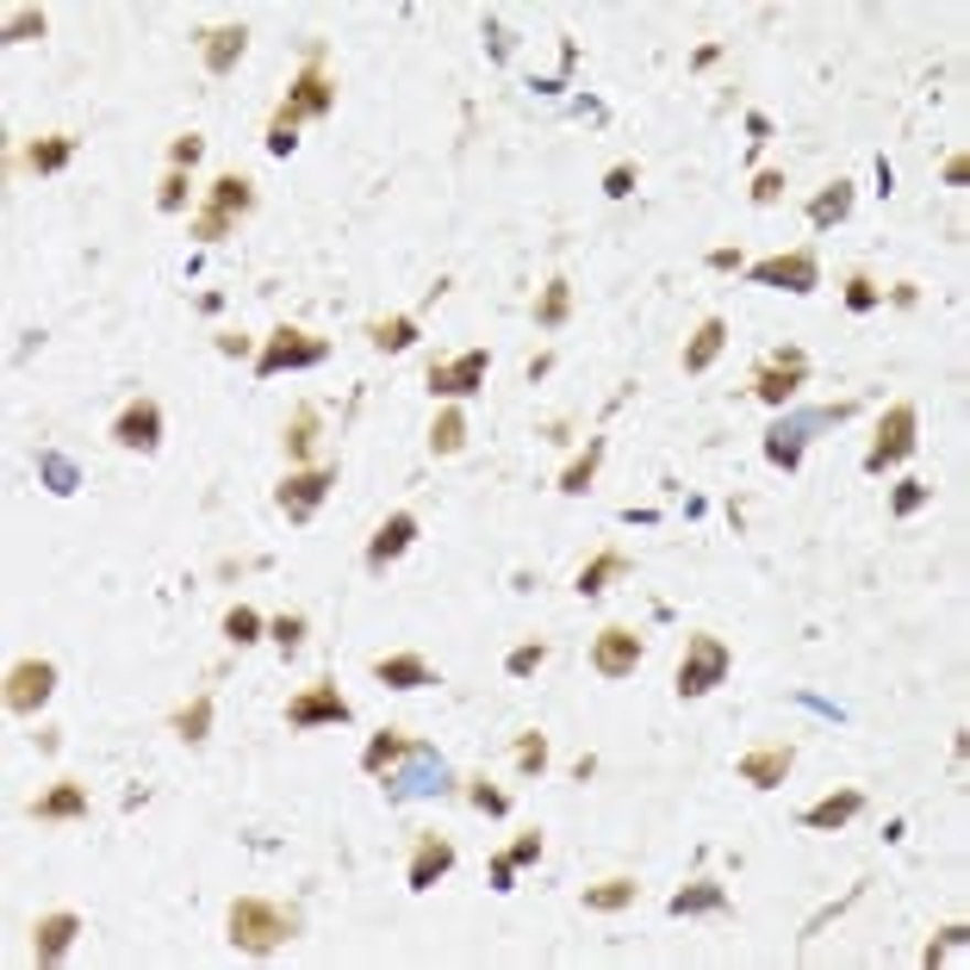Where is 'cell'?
Here are the masks:
<instances>
[{
  "instance_id": "1",
  "label": "cell",
  "mask_w": 970,
  "mask_h": 970,
  "mask_svg": "<svg viewBox=\"0 0 970 970\" xmlns=\"http://www.w3.org/2000/svg\"><path fill=\"white\" fill-rule=\"evenodd\" d=\"M330 106H336V82H330V69H324V44H312L299 82L287 87V100H280L274 119H268V150H274V157H293V143H299L293 131L305 119H324Z\"/></svg>"
},
{
  "instance_id": "2",
  "label": "cell",
  "mask_w": 970,
  "mask_h": 970,
  "mask_svg": "<svg viewBox=\"0 0 970 970\" xmlns=\"http://www.w3.org/2000/svg\"><path fill=\"white\" fill-rule=\"evenodd\" d=\"M230 946L237 952H274V946H287V939L299 934V908H287V902H268V896H237L230 902Z\"/></svg>"
},
{
  "instance_id": "3",
  "label": "cell",
  "mask_w": 970,
  "mask_h": 970,
  "mask_svg": "<svg viewBox=\"0 0 970 970\" xmlns=\"http://www.w3.org/2000/svg\"><path fill=\"white\" fill-rule=\"evenodd\" d=\"M256 206V181L249 174H237V169H225L218 181H212V200H206V212L193 218V237L200 242H218V237H230V225H237L242 212Z\"/></svg>"
},
{
  "instance_id": "4",
  "label": "cell",
  "mask_w": 970,
  "mask_h": 970,
  "mask_svg": "<svg viewBox=\"0 0 970 970\" xmlns=\"http://www.w3.org/2000/svg\"><path fill=\"white\" fill-rule=\"evenodd\" d=\"M324 355H330L324 336H312V330H299V324H280L274 336L261 343L256 374H261V380H274V374H293V367H317Z\"/></svg>"
},
{
  "instance_id": "5",
  "label": "cell",
  "mask_w": 970,
  "mask_h": 970,
  "mask_svg": "<svg viewBox=\"0 0 970 970\" xmlns=\"http://www.w3.org/2000/svg\"><path fill=\"white\" fill-rule=\"evenodd\" d=\"M915 430H920L915 405H890L884 423H877V442H871V454H865V473H884V467H896V461H908V454H915Z\"/></svg>"
},
{
  "instance_id": "6",
  "label": "cell",
  "mask_w": 970,
  "mask_h": 970,
  "mask_svg": "<svg viewBox=\"0 0 970 970\" xmlns=\"http://www.w3.org/2000/svg\"><path fill=\"white\" fill-rule=\"evenodd\" d=\"M728 678V647L715 635H697L678 659V697H710L715 685Z\"/></svg>"
},
{
  "instance_id": "7",
  "label": "cell",
  "mask_w": 970,
  "mask_h": 970,
  "mask_svg": "<svg viewBox=\"0 0 970 970\" xmlns=\"http://www.w3.org/2000/svg\"><path fill=\"white\" fill-rule=\"evenodd\" d=\"M330 485H336V461H324V467H299V473H287V485L274 492V504L287 510V522H312L317 504L330 498Z\"/></svg>"
},
{
  "instance_id": "8",
  "label": "cell",
  "mask_w": 970,
  "mask_h": 970,
  "mask_svg": "<svg viewBox=\"0 0 970 970\" xmlns=\"http://www.w3.org/2000/svg\"><path fill=\"white\" fill-rule=\"evenodd\" d=\"M802 380H809V355H802V348H778V355L753 374V399L759 405H790Z\"/></svg>"
},
{
  "instance_id": "9",
  "label": "cell",
  "mask_w": 970,
  "mask_h": 970,
  "mask_svg": "<svg viewBox=\"0 0 970 970\" xmlns=\"http://www.w3.org/2000/svg\"><path fill=\"white\" fill-rule=\"evenodd\" d=\"M51 691H56V666H51V659H19L13 672H7V710H13V715L44 710V703H51Z\"/></svg>"
},
{
  "instance_id": "10",
  "label": "cell",
  "mask_w": 970,
  "mask_h": 970,
  "mask_svg": "<svg viewBox=\"0 0 970 970\" xmlns=\"http://www.w3.org/2000/svg\"><path fill=\"white\" fill-rule=\"evenodd\" d=\"M753 280H759V287H784V293H815V287H821V261H815L809 249H790V256L753 261Z\"/></svg>"
},
{
  "instance_id": "11",
  "label": "cell",
  "mask_w": 970,
  "mask_h": 970,
  "mask_svg": "<svg viewBox=\"0 0 970 970\" xmlns=\"http://www.w3.org/2000/svg\"><path fill=\"white\" fill-rule=\"evenodd\" d=\"M485 374H492V355L485 348H467L461 362H435L430 367V392H442V399H467V392H479Z\"/></svg>"
},
{
  "instance_id": "12",
  "label": "cell",
  "mask_w": 970,
  "mask_h": 970,
  "mask_svg": "<svg viewBox=\"0 0 970 970\" xmlns=\"http://www.w3.org/2000/svg\"><path fill=\"white\" fill-rule=\"evenodd\" d=\"M112 442L131 449V454H150L162 442V405L157 399H131L119 411V423H112Z\"/></svg>"
},
{
  "instance_id": "13",
  "label": "cell",
  "mask_w": 970,
  "mask_h": 970,
  "mask_svg": "<svg viewBox=\"0 0 970 970\" xmlns=\"http://www.w3.org/2000/svg\"><path fill=\"white\" fill-rule=\"evenodd\" d=\"M348 715L355 710H348V697L336 691V685H312V691H299L293 703H287V722L293 728H324V722L336 728V722H348Z\"/></svg>"
},
{
  "instance_id": "14",
  "label": "cell",
  "mask_w": 970,
  "mask_h": 970,
  "mask_svg": "<svg viewBox=\"0 0 970 970\" xmlns=\"http://www.w3.org/2000/svg\"><path fill=\"white\" fill-rule=\"evenodd\" d=\"M591 666H597V678H635V666H642V642H635L628 628H604V635L591 642Z\"/></svg>"
},
{
  "instance_id": "15",
  "label": "cell",
  "mask_w": 970,
  "mask_h": 970,
  "mask_svg": "<svg viewBox=\"0 0 970 970\" xmlns=\"http://www.w3.org/2000/svg\"><path fill=\"white\" fill-rule=\"evenodd\" d=\"M790 765H797V746H753V753H741V778L753 784V790H778L784 778H790Z\"/></svg>"
},
{
  "instance_id": "16",
  "label": "cell",
  "mask_w": 970,
  "mask_h": 970,
  "mask_svg": "<svg viewBox=\"0 0 970 970\" xmlns=\"http://www.w3.org/2000/svg\"><path fill=\"white\" fill-rule=\"evenodd\" d=\"M411 541H417V517H411V510H392V517L374 529V541H367V567L386 572L392 560L405 554V548H411Z\"/></svg>"
},
{
  "instance_id": "17",
  "label": "cell",
  "mask_w": 970,
  "mask_h": 970,
  "mask_svg": "<svg viewBox=\"0 0 970 970\" xmlns=\"http://www.w3.org/2000/svg\"><path fill=\"white\" fill-rule=\"evenodd\" d=\"M454 871V847L442 840V833H423L411 852V871H405V884L411 890H435V877H449Z\"/></svg>"
},
{
  "instance_id": "18",
  "label": "cell",
  "mask_w": 970,
  "mask_h": 970,
  "mask_svg": "<svg viewBox=\"0 0 970 970\" xmlns=\"http://www.w3.org/2000/svg\"><path fill=\"white\" fill-rule=\"evenodd\" d=\"M242 51H249V32H242V25H212V32H200V56H206L212 75H230L242 63Z\"/></svg>"
},
{
  "instance_id": "19",
  "label": "cell",
  "mask_w": 970,
  "mask_h": 970,
  "mask_svg": "<svg viewBox=\"0 0 970 970\" xmlns=\"http://www.w3.org/2000/svg\"><path fill=\"white\" fill-rule=\"evenodd\" d=\"M75 934H82V915H69V908H56V915H44L32 927V946H37V964H56V958L75 946Z\"/></svg>"
},
{
  "instance_id": "20",
  "label": "cell",
  "mask_w": 970,
  "mask_h": 970,
  "mask_svg": "<svg viewBox=\"0 0 970 970\" xmlns=\"http://www.w3.org/2000/svg\"><path fill=\"white\" fill-rule=\"evenodd\" d=\"M859 809H865V790H833V797H821L815 809H802V828L833 833V828H847V821H852Z\"/></svg>"
},
{
  "instance_id": "21",
  "label": "cell",
  "mask_w": 970,
  "mask_h": 970,
  "mask_svg": "<svg viewBox=\"0 0 970 970\" xmlns=\"http://www.w3.org/2000/svg\"><path fill=\"white\" fill-rule=\"evenodd\" d=\"M25 815H32V821H75V815H87V784H56V790H44Z\"/></svg>"
},
{
  "instance_id": "22",
  "label": "cell",
  "mask_w": 970,
  "mask_h": 970,
  "mask_svg": "<svg viewBox=\"0 0 970 970\" xmlns=\"http://www.w3.org/2000/svg\"><path fill=\"white\" fill-rule=\"evenodd\" d=\"M374 672H380V685H392V691H423V685H435L430 659H417V654H392V659H374Z\"/></svg>"
},
{
  "instance_id": "23",
  "label": "cell",
  "mask_w": 970,
  "mask_h": 970,
  "mask_svg": "<svg viewBox=\"0 0 970 970\" xmlns=\"http://www.w3.org/2000/svg\"><path fill=\"white\" fill-rule=\"evenodd\" d=\"M623 572H628V554H623V548H604L597 560H585V567H579V597H604Z\"/></svg>"
},
{
  "instance_id": "24",
  "label": "cell",
  "mask_w": 970,
  "mask_h": 970,
  "mask_svg": "<svg viewBox=\"0 0 970 970\" xmlns=\"http://www.w3.org/2000/svg\"><path fill=\"white\" fill-rule=\"evenodd\" d=\"M722 343H728V324H722V317H703V324H697V336L685 343V374H703V367H715Z\"/></svg>"
},
{
  "instance_id": "25",
  "label": "cell",
  "mask_w": 970,
  "mask_h": 970,
  "mask_svg": "<svg viewBox=\"0 0 970 970\" xmlns=\"http://www.w3.org/2000/svg\"><path fill=\"white\" fill-rule=\"evenodd\" d=\"M635 896H642V884H635V877H604V884H585V908H591V915H623Z\"/></svg>"
},
{
  "instance_id": "26",
  "label": "cell",
  "mask_w": 970,
  "mask_h": 970,
  "mask_svg": "<svg viewBox=\"0 0 970 970\" xmlns=\"http://www.w3.org/2000/svg\"><path fill=\"white\" fill-rule=\"evenodd\" d=\"M847 212H852V181H833V187H821V193L809 200V225L828 230V225H840Z\"/></svg>"
},
{
  "instance_id": "27",
  "label": "cell",
  "mask_w": 970,
  "mask_h": 970,
  "mask_svg": "<svg viewBox=\"0 0 970 970\" xmlns=\"http://www.w3.org/2000/svg\"><path fill=\"white\" fill-rule=\"evenodd\" d=\"M405 753H417V741H405V734H392V728H386V734H374V741H367L362 772H367V778H380L386 765H399Z\"/></svg>"
},
{
  "instance_id": "28",
  "label": "cell",
  "mask_w": 970,
  "mask_h": 970,
  "mask_svg": "<svg viewBox=\"0 0 970 970\" xmlns=\"http://www.w3.org/2000/svg\"><path fill=\"white\" fill-rule=\"evenodd\" d=\"M367 343L386 348V355H405V348L417 343V317H374V324H367Z\"/></svg>"
},
{
  "instance_id": "29",
  "label": "cell",
  "mask_w": 970,
  "mask_h": 970,
  "mask_svg": "<svg viewBox=\"0 0 970 970\" xmlns=\"http://www.w3.org/2000/svg\"><path fill=\"white\" fill-rule=\"evenodd\" d=\"M567 312H572V280H548V287H541V299H536V324L541 330H560V324H567Z\"/></svg>"
},
{
  "instance_id": "30",
  "label": "cell",
  "mask_w": 970,
  "mask_h": 970,
  "mask_svg": "<svg viewBox=\"0 0 970 970\" xmlns=\"http://www.w3.org/2000/svg\"><path fill=\"white\" fill-rule=\"evenodd\" d=\"M722 908H728L722 884H691L672 896V915H722Z\"/></svg>"
},
{
  "instance_id": "31",
  "label": "cell",
  "mask_w": 970,
  "mask_h": 970,
  "mask_svg": "<svg viewBox=\"0 0 970 970\" xmlns=\"http://www.w3.org/2000/svg\"><path fill=\"white\" fill-rule=\"evenodd\" d=\"M69 157H75V138H37L32 150H25L32 174H56V169H69Z\"/></svg>"
},
{
  "instance_id": "32",
  "label": "cell",
  "mask_w": 970,
  "mask_h": 970,
  "mask_svg": "<svg viewBox=\"0 0 970 970\" xmlns=\"http://www.w3.org/2000/svg\"><path fill=\"white\" fill-rule=\"evenodd\" d=\"M280 442H287V454H293V461H305V454L317 449V411H312V405H299V411H293V423H287V435H280Z\"/></svg>"
},
{
  "instance_id": "33",
  "label": "cell",
  "mask_w": 970,
  "mask_h": 970,
  "mask_svg": "<svg viewBox=\"0 0 970 970\" xmlns=\"http://www.w3.org/2000/svg\"><path fill=\"white\" fill-rule=\"evenodd\" d=\"M597 461H604V435H591L585 454H579V461H572L567 473H560V492H572V498H579V492L591 485V473H597Z\"/></svg>"
},
{
  "instance_id": "34",
  "label": "cell",
  "mask_w": 970,
  "mask_h": 970,
  "mask_svg": "<svg viewBox=\"0 0 970 970\" xmlns=\"http://www.w3.org/2000/svg\"><path fill=\"white\" fill-rule=\"evenodd\" d=\"M461 449H467V417L442 411L435 417V430H430V454H461Z\"/></svg>"
},
{
  "instance_id": "35",
  "label": "cell",
  "mask_w": 970,
  "mask_h": 970,
  "mask_svg": "<svg viewBox=\"0 0 970 970\" xmlns=\"http://www.w3.org/2000/svg\"><path fill=\"white\" fill-rule=\"evenodd\" d=\"M174 734H181V741H206L212 734V697H193L187 710L174 715Z\"/></svg>"
},
{
  "instance_id": "36",
  "label": "cell",
  "mask_w": 970,
  "mask_h": 970,
  "mask_svg": "<svg viewBox=\"0 0 970 970\" xmlns=\"http://www.w3.org/2000/svg\"><path fill=\"white\" fill-rule=\"evenodd\" d=\"M920 504H934V485L927 479H902L896 492H890V510H896V517H915Z\"/></svg>"
},
{
  "instance_id": "37",
  "label": "cell",
  "mask_w": 970,
  "mask_h": 970,
  "mask_svg": "<svg viewBox=\"0 0 970 970\" xmlns=\"http://www.w3.org/2000/svg\"><path fill=\"white\" fill-rule=\"evenodd\" d=\"M187 187H193L187 169H169V174L157 181V206H162V212H181V206H187Z\"/></svg>"
},
{
  "instance_id": "38",
  "label": "cell",
  "mask_w": 970,
  "mask_h": 970,
  "mask_svg": "<svg viewBox=\"0 0 970 970\" xmlns=\"http://www.w3.org/2000/svg\"><path fill=\"white\" fill-rule=\"evenodd\" d=\"M225 635H230V642H237V647H249V642H256V635H261V616H256V610H249V604L225 610Z\"/></svg>"
},
{
  "instance_id": "39",
  "label": "cell",
  "mask_w": 970,
  "mask_h": 970,
  "mask_svg": "<svg viewBox=\"0 0 970 970\" xmlns=\"http://www.w3.org/2000/svg\"><path fill=\"white\" fill-rule=\"evenodd\" d=\"M802 430H772L765 435V454H772V461H778V467H797L802 461V442H797Z\"/></svg>"
},
{
  "instance_id": "40",
  "label": "cell",
  "mask_w": 970,
  "mask_h": 970,
  "mask_svg": "<svg viewBox=\"0 0 970 970\" xmlns=\"http://www.w3.org/2000/svg\"><path fill=\"white\" fill-rule=\"evenodd\" d=\"M268 635H274L280 654H299V647H305V616H274V623H268Z\"/></svg>"
},
{
  "instance_id": "41",
  "label": "cell",
  "mask_w": 970,
  "mask_h": 970,
  "mask_svg": "<svg viewBox=\"0 0 970 970\" xmlns=\"http://www.w3.org/2000/svg\"><path fill=\"white\" fill-rule=\"evenodd\" d=\"M541 659H548V647H541V642H522V647H510L504 672H510V678H529V672H541Z\"/></svg>"
},
{
  "instance_id": "42",
  "label": "cell",
  "mask_w": 970,
  "mask_h": 970,
  "mask_svg": "<svg viewBox=\"0 0 970 970\" xmlns=\"http://www.w3.org/2000/svg\"><path fill=\"white\" fill-rule=\"evenodd\" d=\"M964 939H970V927H946V939H939V946H927V970H934V964H952V958L964 952Z\"/></svg>"
},
{
  "instance_id": "43",
  "label": "cell",
  "mask_w": 970,
  "mask_h": 970,
  "mask_svg": "<svg viewBox=\"0 0 970 970\" xmlns=\"http://www.w3.org/2000/svg\"><path fill=\"white\" fill-rule=\"evenodd\" d=\"M200 157H206V138H200V131H187V138L169 143V169H193Z\"/></svg>"
},
{
  "instance_id": "44",
  "label": "cell",
  "mask_w": 970,
  "mask_h": 970,
  "mask_svg": "<svg viewBox=\"0 0 970 970\" xmlns=\"http://www.w3.org/2000/svg\"><path fill=\"white\" fill-rule=\"evenodd\" d=\"M541 765H548V741H541V734H522V741H517V772H529V778H536Z\"/></svg>"
},
{
  "instance_id": "45",
  "label": "cell",
  "mask_w": 970,
  "mask_h": 970,
  "mask_svg": "<svg viewBox=\"0 0 970 970\" xmlns=\"http://www.w3.org/2000/svg\"><path fill=\"white\" fill-rule=\"evenodd\" d=\"M784 200V169H759V181H753V206H778Z\"/></svg>"
},
{
  "instance_id": "46",
  "label": "cell",
  "mask_w": 970,
  "mask_h": 970,
  "mask_svg": "<svg viewBox=\"0 0 970 970\" xmlns=\"http://www.w3.org/2000/svg\"><path fill=\"white\" fill-rule=\"evenodd\" d=\"M25 37H44V13H37V7L7 19V44H25Z\"/></svg>"
},
{
  "instance_id": "47",
  "label": "cell",
  "mask_w": 970,
  "mask_h": 970,
  "mask_svg": "<svg viewBox=\"0 0 970 970\" xmlns=\"http://www.w3.org/2000/svg\"><path fill=\"white\" fill-rule=\"evenodd\" d=\"M467 797H473V809H485V815H504V809H510V797H504V790H492L485 778L467 784Z\"/></svg>"
},
{
  "instance_id": "48",
  "label": "cell",
  "mask_w": 970,
  "mask_h": 970,
  "mask_svg": "<svg viewBox=\"0 0 970 970\" xmlns=\"http://www.w3.org/2000/svg\"><path fill=\"white\" fill-rule=\"evenodd\" d=\"M37 467H44V479H51V492H75V467H69V461H63V454H44Z\"/></svg>"
},
{
  "instance_id": "49",
  "label": "cell",
  "mask_w": 970,
  "mask_h": 970,
  "mask_svg": "<svg viewBox=\"0 0 970 970\" xmlns=\"http://www.w3.org/2000/svg\"><path fill=\"white\" fill-rule=\"evenodd\" d=\"M877 299H884V293H877L871 280H847V305H852V312H877Z\"/></svg>"
},
{
  "instance_id": "50",
  "label": "cell",
  "mask_w": 970,
  "mask_h": 970,
  "mask_svg": "<svg viewBox=\"0 0 970 970\" xmlns=\"http://www.w3.org/2000/svg\"><path fill=\"white\" fill-rule=\"evenodd\" d=\"M604 193H610V200H628V193H635V169H628V162H616V169L604 174Z\"/></svg>"
},
{
  "instance_id": "51",
  "label": "cell",
  "mask_w": 970,
  "mask_h": 970,
  "mask_svg": "<svg viewBox=\"0 0 970 970\" xmlns=\"http://www.w3.org/2000/svg\"><path fill=\"white\" fill-rule=\"evenodd\" d=\"M504 859H510V865H536V859H541V833H522V840L504 852Z\"/></svg>"
},
{
  "instance_id": "52",
  "label": "cell",
  "mask_w": 970,
  "mask_h": 970,
  "mask_svg": "<svg viewBox=\"0 0 970 970\" xmlns=\"http://www.w3.org/2000/svg\"><path fill=\"white\" fill-rule=\"evenodd\" d=\"M510 877H517V865H510V859H492V890H517Z\"/></svg>"
},
{
  "instance_id": "53",
  "label": "cell",
  "mask_w": 970,
  "mask_h": 970,
  "mask_svg": "<svg viewBox=\"0 0 970 970\" xmlns=\"http://www.w3.org/2000/svg\"><path fill=\"white\" fill-rule=\"evenodd\" d=\"M946 181H952V187H964V181H970V157H952V162H946Z\"/></svg>"
},
{
  "instance_id": "54",
  "label": "cell",
  "mask_w": 970,
  "mask_h": 970,
  "mask_svg": "<svg viewBox=\"0 0 970 970\" xmlns=\"http://www.w3.org/2000/svg\"><path fill=\"white\" fill-rule=\"evenodd\" d=\"M746 131H753V143H765L772 138V119H765V112H746Z\"/></svg>"
},
{
  "instance_id": "55",
  "label": "cell",
  "mask_w": 970,
  "mask_h": 970,
  "mask_svg": "<svg viewBox=\"0 0 970 970\" xmlns=\"http://www.w3.org/2000/svg\"><path fill=\"white\" fill-rule=\"evenodd\" d=\"M218 355H249V336H237V330H230V336H218Z\"/></svg>"
},
{
  "instance_id": "56",
  "label": "cell",
  "mask_w": 970,
  "mask_h": 970,
  "mask_svg": "<svg viewBox=\"0 0 970 970\" xmlns=\"http://www.w3.org/2000/svg\"><path fill=\"white\" fill-rule=\"evenodd\" d=\"M710 268H722V274L728 268H741V249H710Z\"/></svg>"
}]
</instances>
